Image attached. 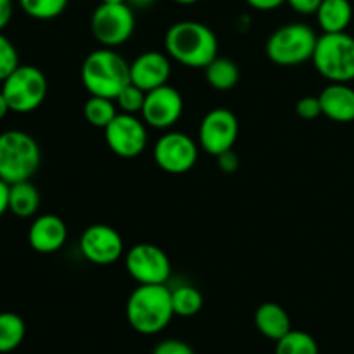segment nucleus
<instances>
[{
    "instance_id": "34",
    "label": "nucleus",
    "mask_w": 354,
    "mask_h": 354,
    "mask_svg": "<svg viewBox=\"0 0 354 354\" xmlns=\"http://www.w3.org/2000/svg\"><path fill=\"white\" fill-rule=\"evenodd\" d=\"M252 9L258 10H273L277 7H280L282 3H286L287 0H245Z\"/></svg>"
},
{
    "instance_id": "24",
    "label": "nucleus",
    "mask_w": 354,
    "mask_h": 354,
    "mask_svg": "<svg viewBox=\"0 0 354 354\" xmlns=\"http://www.w3.org/2000/svg\"><path fill=\"white\" fill-rule=\"evenodd\" d=\"M171 303L176 317L190 318L196 317L203 310L204 297L201 290L196 289V287L180 286L171 290Z\"/></svg>"
},
{
    "instance_id": "27",
    "label": "nucleus",
    "mask_w": 354,
    "mask_h": 354,
    "mask_svg": "<svg viewBox=\"0 0 354 354\" xmlns=\"http://www.w3.org/2000/svg\"><path fill=\"white\" fill-rule=\"evenodd\" d=\"M145 93L142 88L135 86L133 83H128L118 97L114 99L116 106L120 107L121 113H127V114H140L142 113V107H144L145 102Z\"/></svg>"
},
{
    "instance_id": "13",
    "label": "nucleus",
    "mask_w": 354,
    "mask_h": 354,
    "mask_svg": "<svg viewBox=\"0 0 354 354\" xmlns=\"http://www.w3.org/2000/svg\"><path fill=\"white\" fill-rule=\"evenodd\" d=\"M124 251L123 237L116 228L97 223L85 228L80 237V252L86 261L99 266L113 265L120 261Z\"/></svg>"
},
{
    "instance_id": "29",
    "label": "nucleus",
    "mask_w": 354,
    "mask_h": 354,
    "mask_svg": "<svg viewBox=\"0 0 354 354\" xmlns=\"http://www.w3.org/2000/svg\"><path fill=\"white\" fill-rule=\"evenodd\" d=\"M296 113L301 120H317L318 116H322V104L318 97L306 95L303 99L297 100L296 104Z\"/></svg>"
},
{
    "instance_id": "1",
    "label": "nucleus",
    "mask_w": 354,
    "mask_h": 354,
    "mask_svg": "<svg viewBox=\"0 0 354 354\" xmlns=\"http://www.w3.org/2000/svg\"><path fill=\"white\" fill-rule=\"evenodd\" d=\"M166 52L187 68H206L218 57V38L207 24L199 21L175 23L165 37Z\"/></svg>"
},
{
    "instance_id": "28",
    "label": "nucleus",
    "mask_w": 354,
    "mask_h": 354,
    "mask_svg": "<svg viewBox=\"0 0 354 354\" xmlns=\"http://www.w3.org/2000/svg\"><path fill=\"white\" fill-rule=\"evenodd\" d=\"M19 66V54L12 41L0 31V82L7 78Z\"/></svg>"
},
{
    "instance_id": "16",
    "label": "nucleus",
    "mask_w": 354,
    "mask_h": 354,
    "mask_svg": "<svg viewBox=\"0 0 354 354\" xmlns=\"http://www.w3.org/2000/svg\"><path fill=\"white\" fill-rule=\"evenodd\" d=\"M68 239V227L57 214H41L35 218L28 230V242L31 249L40 254L57 252Z\"/></svg>"
},
{
    "instance_id": "7",
    "label": "nucleus",
    "mask_w": 354,
    "mask_h": 354,
    "mask_svg": "<svg viewBox=\"0 0 354 354\" xmlns=\"http://www.w3.org/2000/svg\"><path fill=\"white\" fill-rule=\"evenodd\" d=\"M47 92V78L31 64H19L2 82V93L12 113H33L44 104Z\"/></svg>"
},
{
    "instance_id": "36",
    "label": "nucleus",
    "mask_w": 354,
    "mask_h": 354,
    "mask_svg": "<svg viewBox=\"0 0 354 354\" xmlns=\"http://www.w3.org/2000/svg\"><path fill=\"white\" fill-rule=\"evenodd\" d=\"M9 104H7V100H6V97H3V93H2V90H0V121L3 120V118H6V114L9 113Z\"/></svg>"
},
{
    "instance_id": "12",
    "label": "nucleus",
    "mask_w": 354,
    "mask_h": 354,
    "mask_svg": "<svg viewBox=\"0 0 354 354\" xmlns=\"http://www.w3.org/2000/svg\"><path fill=\"white\" fill-rule=\"evenodd\" d=\"M239 138V120L227 107L211 109L199 124V145L211 156L234 149Z\"/></svg>"
},
{
    "instance_id": "22",
    "label": "nucleus",
    "mask_w": 354,
    "mask_h": 354,
    "mask_svg": "<svg viewBox=\"0 0 354 354\" xmlns=\"http://www.w3.org/2000/svg\"><path fill=\"white\" fill-rule=\"evenodd\" d=\"M26 335L24 320L16 313H0V354L12 353L21 346Z\"/></svg>"
},
{
    "instance_id": "11",
    "label": "nucleus",
    "mask_w": 354,
    "mask_h": 354,
    "mask_svg": "<svg viewBox=\"0 0 354 354\" xmlns=\"http://www.w3.org/2000/svg\"><path fill=\"white\" fill-rule=\"evenodd\" d=\"M199 147L183 131H168L154 145V161L162 171L182 175L196 166Z\"/></svg>"
},
{
    "instance_id": "5",
    "label": "nucleus",
    "mask_w": 354,
    "mask_h": 354,
    "mask_svg": "<svg viewBox=\"0 0 354 354\" xmlns=\"http://www.w3.org/2000/svg\"><path fill=\"white\" fill-rule=\"evenodd\" d=\"M315 69L330 83H351L354 80V37L324 33L313 52Z\"/></svg>"
},
{
    "instance_id": "33",
    "label": "nucleus",
    "mask_w": 354,
    "mask_h": 354,
    "mask_svg": "<svg viewBox=\"0 0 354 354\" xmlns=\"http://www.w3.org/2000/svg\"><path fill=\"white\" fill-rule=\"evenodd\" d=\"M14 3L12 0H0V31L7 28V24L12 19Z\"/></svg>"
},
{
    "instance_id": "39",
    "label": "nucleus",
    "mask_w": 354,
    "mask_h": 354,
    "mask_svg": "<svg viewBox=\"0 0 354 354\" xmlns=\"http://www.w3.org/2000/svg\"><path fill=\"white\" fill-rule=\"evenodd\" d=\"M104 3H127L128 0H100Z\"/></svg>"
},
{
    "instance_id": "37",
    "label": "nucleus",
    "mask_w": 354,
    "mask_h": 354,
    "mask_svg": "<svg viewBox=\"0 0 354 354\" xmlns=\"http://www.w3.org/2000/svg\"><path fill=\"white\" fill-rule=\"evenodd\" d=\"M154 2V0H128V6H137V7H147L151 6V3Z\"/></svg>"
},
{
    "instance_id": "23",
    "label": "nucleus",
    "mask_w": 354,
    "mask_h": 354,
    "mask_svg": "<svg viewBox=\"0 0 354 354\" xmlns=\"http://www.w3.org/2000/svg\"><path fill=\"white\" fill-rule=\"evenodd\" d=\"M83 114L92 127L106 130L107 124L118 116V106L113 99L90 95V99L85 102V107H83Z\"/></svg>"
},
{
    "instance_id": "15",
    "label": "nucleus",
    "mask_w": 354,
    "mask_h": 354,
    "mask_svg": "<svg viewBox=\"0 0 354 354\" xmlns=\"http://www.w3.org/2000/svg\"><path fill=\"white\" fill-rule=\"evenodd\" d=\"M169 76H171V62L169 55L162 52H142L130 64V83L144 92H151L158 86L166 85Z\"/></svg>"
},
{
    "instance_id": "32",
    "label": "nucleus",
    "mask_w": 354,
    "mask_h": 354,
    "mask_svg": "<svg viewBox=\"0 0 354 354\" xmlns=\"http://www.w3.org/2000/svg\"><path fill=\"white\" fill-rule=\"evenodd\" d=\"M287 3H289L297 14L310 16V14H317L322 0H287Z\"/></svg>"
},
{
    "instance_id": "19",
    "label": "nucleus",
    "mask_w": 354,
    "mask_h": 354,
    "mask_svg": "<svg viewBox=\"0 0 354 354\" xmlns=\"http://www.w3.org/2000/svg\"><path fill=\"white\" fill-rule=\"evenodd\" d=\"M317 19L324 33H342L353 19V6L349 0H322Z\"/></svg>"
},
{
    "instance_id": "17",
    "label": "nucleus",
    "mask_w": 354,
    "mask_h": 354,
    "mask_svg": "<svg viewBox=\"0 0 354 354\" xmlns=\"http://www.w3.org/2000/svg\"><path fill=\"white\" fill-rule=\"evenodd\" d=\"M322 114L335 123L354 121V88L349 83H330L318 95Z\"/></svg>"
},
{
    "instance_id": "10",
    "label": "nucleus",
    "mask_w": 354,
    "mask_h": 354,
    "mask_svg": "<svg viewBox=\"0 0 354 354\" xmlns=\"http://www.w3.org/2000/svg\"><path fill=\"white\" fill-rule=\"evenodd\" d=\"M104 135L111 151L120 158H137L147 147V124L137 114L118 113Z\"/></svg>"
},
{
    "instance_id": "8",
    "label": "nucleus",
    "mask_w": 354,
    "mask_h": 354,
    "mask_svg": "<svg viewBox=\"0 0 354 354\" xmlns=\"http://www.w3.org/2000/svg\"><path fill=\"white\" fill-rule=\"evenodd\" d=\"M92 35L107 48L127 44L135 31V14L128 3H104L93 10L90 19Z\"/></svg>"
},
{
    "instance_id": "26",
    "label": "nucleus",
    "mask_w": 354,
    "mask_h": 354,
    "mask_svg": "<svg viewBox=\"0 0 354 354\" xmlns=\"http://www.w3.org/2000/svg\"><path fill=\"white\" fill-rule=\"evenodd\" d=\"M69 0H19V6L24 12L33 19L48 21L61 16L68 7Z\"/></svg>"
},
{
    "instance_id": "25",
    "label": "nucleus",
    "mask_w": 354,
    "mask_h": 354,
    "mask_svg": "<svg viewBox=\"0 0 354 354\" xmlns=\"http://www.w3.org/2000/svg\"><path fill=\"white\" fill-rule=\"evenodd\" d=\"M275 354H320L313 335L303 330H290L286 337L277 341Z\"/></svg>"
},
{
    "instance_id": "38",
    "label": "nucleus",
    "mask_w": 354,
    "mask_h": 354,
    "mask_svg": "<svg viewBox=\"0 0 354 354\" xmlns=\"http://www.w3.org/2000/svg\"><path fill=\"white\" fill-rule=\"evenodd\" d=\"M173 2L182 3V6H190V3H196V2H199V0H173Z\"/></svg>"
},
{
    "instance_id": "21",
    "label": "nucleus",
    "mask_w": 354,
    "mask_h": 354,
    "mask_svg": "<svg viewBox=\"0 0 354 354\" xmlns=\"http://www.w3.org/2000/svg\"><path fill=\"white\" fill-rule=\"evenodd\" d=\"M206 73V82L213 86L214 90H230L241 80V71H239V66L235 64L232 59L228 57H214L209 64L204 68Z\"/></svg>"
},
{
    "instance_id": "3",
    "label": "nucleus",
    "mask_w": 354,
    "mask_h": 354,
    "mask_svg": "<svg viewBox=\"0 0 354 354\" xmlns=\"http://www.w3.org/2000/svg\"><path fill=\"white\" fill-rule=\"evenodd\" d=\"M82 83L90 95L114 100L130 83V64L113 48H97L83 61Z\"/></svg>"
},
{
    "instance_id": "2",
    "label": "nucleus",
    "mask_w": 354,
    "mask_h": 354,
    "mask_svg": "<svg viewBox=\"0 0 354 354\" xmlns=\"http://www.w3.org/2000/svg\"><path fill=\"white\" fill-rule=\"evenodd\" d=\"M175 317L171 290L166 283L138 286L127 301V320L135 332L154 335L165 330Z\"/></svg>"
},
{
    "instance_id": "20",
    "label": "nucleus",
    "mask_w": 354,
    "mask_h": 354,
    "mask_svg": "<svg viewBox=\"0 0 354 354\" xmlns=\"http://www.w3.org/2000/svg\"><path fill=\"white\" fill-rule=\"evenodd\" d=\"M38 207H40V192L30 180L10 183L9 211L14 216L31 218L37 214Z\"/></svg>"
},
{
    "instance_id": "30",
    "label": "nucleus",
    "mask_w": 354,
    "mask_h": 354,
    "mask_svg": "<svg viewBox=\"0 0 354 354\" xmlns=\"http://www.w3.org/2000/svg\"><path fill=\"white\" fill-rule=\"evenodd\" d=\"M152 354H196L187 342L178 341V339H166L161 341L154 348Z\"/></svg>"
},
{
    "instance_id": "6",
    "label": "nucleus",
    "mask_w": 354,
    "mask_h": 354,
    "mask_svg": "<svg viewBox=\"0 0 354 354\" xmlns=\"http://www.w3.org/2000/svg\"><path fill=\"white\" fill-rule=\"evenodd\" d=\"M317 41V33L308 24H283L270 35L266 41V55L277 66H299L313 59Z\"/></svg>"
},
{
    "instance_id": "31",
    "label": "nucleus",
    "mask_w": 354,
    "mask_h": 354,
    "mask_svg": "<svg viewBox=\"0 0 354 354\" xmlns=\"http://www.w3.org/2000/svg\"><path fill=\"white\" fill-rule=\"evenodd\" d=\"M216 159H218V168H220L223 173H235L239 169V156L235 154L234 149L221 152L220 156H216Z\"/></svg>"
},
{
    "instance_id": "18",
    "label": "nucleus",
    "mask_w": 354,
    "mask_h": 354,
    "mask_svg": "<svg viewBox=\"0 0 354 354\" xmlns=\"http://www.w3.org/2000/svg\"><path fill=\"white\" fill-rule=\"evenodd\" d=\"M254 325L259 334L275 342L292 330L289 313L277 303H263L254 313Z\"/></svg>"
},
{
    "instance_id": "4",
    "label": "nucleus",
    "mask_w": 354,
    "mask_h": 354,
    "mask_svg": "<svg viewBox=\"0 0 354 354\" xmlns=\"http://www.w3.org/2000/svg\"><path fill=\"white\" fill-rule=\"evenodd\" d=\"M41 152L38 142L21 130L0 133V178L7 183L30 180L40 168Z\"/></svg>"
},
{
    "instance_id": "14",
    "label": "nucleus",
    "mask_w": 354,
    "mask_h": 354,
    "mask_svg": "<svg viewBox=\"0 0 354 354\" xmlns=\"http://www.w3.org/2000/svg\"><path fill=\"white\" fill-rule=\"evenodd\" d=\"M183 114V97L175 86L162 85L145 93L140 118L147 127L168 130L178 123Z\"/></svg>"
},
{
    "instance_id": "35",
    "label": "nucleus",
    "mask_w": 354,
    "mask_h": 354,
    "mask_svg": "<svg viewBox=\"0 0 354 354\" xmlns=\"http://www.w3.org/2000/svg\"><path fill=\"white\" fill-rule=\"evenodd\" d=\"M9 192H10V183L6 180L0 178V216L9 211Z\"/></svg>"
},
{
    "instance_id": "9",
    "label": "nucleus",
    "mask_w": 354,
    "mask_h": 354,
    "mask_svg": "<svg viewBox=\"0 0 354 354\" xmlns=\"http://www.w3.org/2000/svg\"><path fill=\"white\" fill-rule=\"evenodd\" d=\"M124 266L138 286H159L171 277V261L159 245L137 244L128 249Z\"/></svg>"
}]
</instances>
